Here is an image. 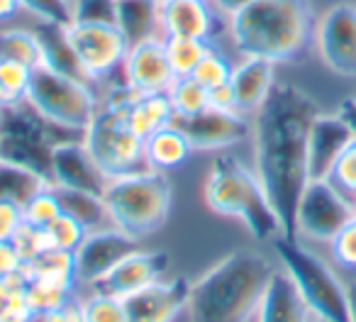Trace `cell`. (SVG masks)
Masks as SVG:
<instances>
[{
  "label": "cell",
  "instance_id": "cell-50",
  "mask_svg": "<svg viewBox=\"0 0 356 322\" xmlns=\"http://www.w3.org/2000/svg\"><path fill=\"white\" fill-rule=\"evenodd\" d=\"M337 115H339V118L344 120L346 124H349V129L354 132V137H356V98L341 100V105H339V110H337Z\"/></svg>",
  "mask_w": 356,
  "mask_h": 322
},
{
  "label": "cell",
  "instance_id": "cell-1",
  "mask_svg": "<svg viewBox=\"0 0 356 322\" xmlns=\"http://www.w3.org/2000/svg\"><path fill=\"white\" fill-rule=\"evenodd\" d=\"M320 113V105L291 83L273 86L266 103L254 113V174L281 220L283 237H298V203L310 181L307 137Z\"/></svg>",
  "mask_w": 356,
  "mask_h": 322
},
{
  "label": "cell",
  "instance_id": "cell-36",
  "mask_svg": "<svg viewBox=\"0 0 356 322\" xmlns=\"http://www.w3.org/2000/svg\"><path fill=\"white\" fill-rule=\"evenodd\" d=\"M32 74L35 69L20 64L13 59H0V83L6 88L8 105H17L27 100V90L32 83Z\"/></svg>",
  "mask_w": 356,
  "mask_h": 322
},
{
  "label": "cell",
  "instance_id": "cell-28",
  "mask_svg": "<svg viewBox=\"0 0 356 322\" xmlns=\"http://www.w3.org/2000/svg\"><path fill=\"white\" fill-rule=\"evenodd\" d=\"M27 278H40L64 288H76V259L74 252H61V249H47L30 264H25Z\"/></svg>",
  "mask_w": 356,
  "mask_h": 322
},
{
  "label": "cell",
  "instance_id": "cell-9",
  "mask_svg": "<svg viewBox=\"0 0 356 322\" xmlns=\"http://www.w3.org/2000/svg\"><path fill=\"white\" fill-rule=\"evenodd\" d=\"M66 32L86 79L93 86L113 79L132 47L115 22H71Z\"/></svg>",
  "mask_w": 356,
  "mask_h": 322
},
{
  "label": "cell",
  "instance_id": "cell-8",
  "mask_svg": "<svg viewBox=\"0 0 356 322\" xmlns=\"http://www.w3.org/2000/svg\"><path fill=\"white\" fill-rule=\"evenodd\" d=\"M27 103L44 120L69 132H86L100 108L93 83L56 74L47 66H40L32 74Z\"/></svg>",
  "mask_w": 356,
  "mask_h": 322
},
{
  "label": "cell",
  "instance_id": "cell-14",
  "mask_svg": "<svg viewBox=\"0 0 356 322\" xmlns=\"http://www.w3.org/2000/svg\"><path fill=\"white\" fill-rule=\"evenodd\" d=\"M122 79L137 95L168 93L176 76L171 71L163 37H149L129 47L122 64Z\"/></svg>",
  "mask_w": 356,
  "mask_h": 322
},
{
  "label": "cell",
  "instance_id": "cell-29",
  "mask_svg": "<svg viewBox=\"0 0 356 322\" xmlns=\"http://www.w3.org/2000/svg\"><path fill=\"white\" fill-rule=\"evenodd\" d=\"M47 186L51 184H47L40 174L0 159V200H13L17 205H25L32 195L40 193Z\"/></svg>",
  "mask_w": 356,
  "mask_h": 322
},
{
  "label": "cell",
  "instance_id": "cell-21",
  "mask_svg": "<svg viewBox=\"0 0 356 322\" xmlns=\"http://www.w3.org/2000/svg\"><path fill=\"white\" fill-rule=\"evenodd\" d=\"M312 312L283 268H276L259 303L257 322H310Z\"/></svg>",
  "mask_w": 356,
  "mask_h": 322
},
{
  "label": "cell",
  "instance_id": "cell-33",
  "mask_svg": "<svg viewBox=\"0 0 356 322\" xmlns=\"http://www.w3.org/2000/svg\"><path fill=\"white\" fill-rule=\"evenodd\" d=\"M168 100L173 105L176 120L193 118V115L203 113L208 108V88L200 81H195L193 76H181L168 88Z\"/></svg>",
  "mask_w": 356,
  "mask_h": 322
},
{
  "label": "cell",
  "instance_id": "cell-42",
  "mask_svg": "<svg viewBox=\"0 0 356 322\" xmlns=\"http://www.w3.org/2000/svg\"><path fill=\"white\" fill-rule=\"evenodd\" d=\"M22 10L35 15L37 20L47 22H59V25H71L74 22V13L66 0H20Z\"/></svg>",
  "mask_w": 356,
  "mask_h": 322
},
{
  "label": "cell",
  "instance_id": "cell-25",
  "mask_svg": "<svg viewBox=\"0 0 356 322\" xmlns=\"http://www.w3.org/2000/svg\"><path fill=\"white\" fill-rule=\"evenodd\" d=\"M159 6L161 0H115V25L122 30L129 45L161 37Z\"/></svg>",
  "mask_w": 356,
  "mask_h": 322
},
{
  "label": "cell",
  "instance_id": "cell-31",
  "mask_svg": "<svg viewBox=\"0 0 356 322\" xmlns=\"http://www.w3.org/2000/svg\"><path fill=\"white\" fill-rule=\"evenodd\" d=\"M163 47H166L173 76L181 79V76H193L198 64L205 59V54L213 49V42L191 40V37H163Z\"/></svg>",
  "mask_w": 356,
  "mask_h": 322
},
{
  "label": "cell",
  "instance_id": "cell-53",
  "mask_svg": "<svg viewBox=\"0 0 356 322\" xmlns=\"http://www.w3.org/2000/svg\"><path fill=\"white\" fill-rule=\"evenodd\" d=\"M8 105V95H6V88H3V83H0V108H6Z\"/></svg>",
  "mask_w": 356,
  "mask_h": 322
},
{
  "label": "cell",
  "instance_id": "cell-45",
  "mask_svg": "<svg viewBox=\"0 0 356 322\" xmlns=\"http://www.w3.org/2000/svg\"><path fill=\"white\" fill-rule=\"evenodd\" d=\"M22 225H25L22 205L13 200H0V239H13Z\"/></svg>",
  "mask_w": 356,
  "mask_h": 322
},
{
  "label": "cell",
  "instance_id": "cell-23",
  "mask_svg": "<svg viewBox=\"0 0 356 322\" xmlns=\"http://www.w3.org/2000/svg\"><path fill=\"white\" fill-rule=\"evenodd\" d=\"M193 154L188 137L176 122L166 124V127L152 132L144 139V159H147L149 169L156 171H173L178 166H184L188 156Z\"/></svg>",
  "mask_w": 356,
  "mask_h": 322
},
{
  "label": "cell",
  "instance_id": "cell-7",
  "mask_svg": "<svg viewBox=\"0 0 356 322\" xmlns=\"http://www.w3.org/2000/svg\"><path fill=\"white\" fill-rule=\"evenodd\" d=\"M132 100H103L83 132L86 147L108 179L149 169L144 159V139L137 137L127 122Z\"/></svg>",
  "mask_w": 356,
  "mask_h": 322
},
{
  "label": "cell",
  "instance_id": "cell-6",
  "mask_svg": "<svg viewBox=\"0 0 356 322\" xmlns=\"http://www.w3.org/2000/svg\"><path fill=\"white\" fill-rule=\"evenodd\" d=\"M273 249L283 271L293 278L312 315L327 322H351L346 286L325 259L302 247L298 237H283V234L273 239Z\"/></svg>",
  "mask_w": 356,
  "mask_h": 322
},
{
  "label": "cell",
  "instance_id": "cell-57",
  "mask_svg": "<svg viewBox=\"0 0 356 322\" xmlns=\"http://www.w3.org/2000/svg\"><path fill=\"white\" fill-rule=\"evenodd\" d=\"M66 3H69V6H71V3H74V0H66Z\"/></svg>",
  "mask_w": 356,
  "mask_h": 322
},
{
  "label": "cell",
  "instance_id": "cell-54",
  "mask_svg": "<svg viewBox=\"0 0 356 322\" xmlns=\"http://www.w3.org/2000/svg\"><path fill=\"white\" fill-rule=\"evenodd\" d=\"M310 322H327V320H322V317H315V315H312V317H310Z\"/></svg>",
  "mask_w": 356,
  "mask_h": 322
},
{
  "label": "cell",
  "instance_id": "cell-17",
  "mask_svg": "<svg viewBox=\"0 0 356 322\" xmlns=\"http://www.w3.org/2000/svg\"><path fill=\"white\" fill-rule=\"evenodd\" d=\"M168 268V254L166 252H132L124 257L108 276H103L95 283V293H105L113 298H129L132 293L156 283Z\"/></svg>",
  "mask_w": 356,
  "mask_h": 322
},
{
  "label": "cell",
  "instance_id": "cell-18",
  "mask_svg": "<svg viewBox=\"0 0 356 322\" xmlns=\"http://www.w3.org/2000/svg\"><path fill=\"white\" fill-rule=\"evenodd\" d=\"M218 17L213 3L200 0H161L159 27L161 37H191V40L213 42L218 32Z\"/></svg>",
  "mask_w": 356,
  "mask_h": 322
},
{
  "label": "cell",
  "instance_id": "cell-20",
  "mask_svg": "<svg viewBox=\"0 0 356 322\" xmlns=\"http://www.w3.org/2000/svg\"><path fill=\"white\" fill-rule=\"evenodd\" d=\"M229 83H232L239 113L254 115L266 103L268 93L276 86V64L259 56H242V61L234 66Z\"/></svg>",
  "mask_w": 356,
  "mask_h": 322
},
{
  "label": "cell",
  "instance_id": "cell-15",
  "mask_svg": "<svg viewBox=\"0 0 356 322\" xmlns=\"http://www.w3.org/2000/svg\"><path fill=\"white\" fill-rule=\"evenodd\" d=\"M51 179L59 188L88 191L98 195L105 193V186L110 181L95 164L86 142L79 139H64L51 147Z\"/></svg>",
  "mask_w": 356,
  "mask_h": 322
},
{
  "label": "cell",
  "instance_id": "cell-24",
  "mask_svg": "<svg viewBox=\"0 0 356 322\" xmlns=\"http://www.w3.org/2000/svg\"><path fill=\"white\" fill-rule=\"evenodd\" d=\"M0 159L10 164L25 166V169L40 174L47 184L54 186L51 179V144L35 137L0 132Z\"/></svg>",
  "mask_w": 356,
  "mask_h": 322
},
{
  "label": "cell",
  "instance_id": "cell-49",
  "mask_svg": "<svg viewBox=\"0 0 356 322\" xmlns=\"http://www.w3.org/2000/svg\"><path fill=\"white\" fill-rule=\"evenodd\" d=\"M252 0H213L215 10L220 13V15L225 17V20H229L232 15H237L242 8H247Z\"/></svg>",
  "mask_w": 356,
  "mask_h": 322
},
{
  "label": "cell",
  "instance_id": "cell-10",
  "mask_svg": "<svg viewBox=\"0 0 356 322\" xmlns=\"http://www.w3.org/2000/svg\"><path fill=\"white\" fill-rule=\"evenodd\" d=\"M356 215L354 200H349L330 179L307 181L296 213L298 237L330 244L334 234Z\"/></svg>",
  "mask_w": 356,
  "mask_h": 322
},
{
  "label": "cell",
  "instance_id": "cell-56",
  "mask_svg": "<svg viewBox=\"0 0 356 322\" xmlns=\"http://www.w3.org/2000/svg\"><path fill=\"white\" fill-rule=\"evenodd\" d=\"M200 3H213V0H200Z\"/></svg>",
  "mask_w": 356,
  "mask_h": 322
},
{
  "label": "cell",
  "instance_id": "cell-43",
  "mask_svg": "<svg viewBox=\"0 0 356 322\" xmlns=\"http://www.w3.org/2000/svg\"><path fill=\"white\" fill-rule=\"evenodd\" d=\"M13 244L17 247V252H20L25 264H30L32 259H37L40 254H44L47 249H49V239H47L44 230L32 227V225H27V223L17 230V234L13 237Z\"/></svg>",
  "mask_w": 356,
  "mask_h": 322
},
{
  "label": "cell",
  "instance_id": "cell-47",
  "mask_svg": "<svg viewBox=\"0 0 356 322\" xmlns=\"http://www.w3.org/2000/svg\"><path fill=\"white\" fill-rule=\"evenodd\" d=\"M22 268H25V261H22L13 239H0V278L22 271Z\"/></svg>",
  "mask_w": 356,
  "mask_h": 322
},
{
  "label": "cell",
  "instance_id": "cell-32",
  "mask_svg": "<svg viewBox=\"0 0 356 322\" xmlns=\"http://www.w3.org/2000/svg\"><path fill=\"white\" fill-rule=\"evenodd\" d=\"M27 278L25 268L0 278V320H30L32 310L27 305Z\"/></svg>",
  "mask_w": 356,
  "mask_h": 322
},
{
  "label": "cell",
  "instance_id": "cell-41",
  "mask_svg": "<svg viewBox=\"0 0 356 322\" xmlns=\"http://www.w3.org/2000/svg\"><path fill=\"white\" fill-rule=\"evenodd\" d=\"M330 249H332V259L341 268L356 271V215L334 234V239L330 242Z\"/></svg>",
  "mask_w": 356,
  "mask_h": 322
},
{
  "label": "cell",
  "instance_id": "cell-58",
  "mask_svg": "<svg viewBox=\"0 0 356 322\" xmlns=\"http://www.w3.org/2000/svg\"><path fill=\"white\" fill-rule=\"evenodd\" d=\"M354 208H356V195H354Z\"/></svg>",
  "mask_w": 356,
  "mask_h": 322
},
{
  "label": "cell",
  "instance_id": "cell-26",
  "mask_svg": "<svg viewBox=\"0 0 356 322\" xmlns=\"http://www.w3.org/2000/svg\"><path fill=\"white\" fill-rule=\"evenodd\" d=\"M56 193H59L61 208L66 215H71L74 220H79L88 232H98V230L115 227L113 218H110V210L105 205V198L98 193H88V191H74V188H59L56 186Z\"/></svg>",
  "mask_w": 356,
  "mask_h": 322
},
{
  "label": "cell",
  "instance_id": "cell-39",
  "mask_svg": "<svg viewBox=\"0 0 356 322\" xmlns=\"http://www.w3.org/2000/svg\"><path fill=\"white\" fill-rule=\"evenodd\" d=\"M232 71H234L232 61H229L227 56H225L222 51L213 45V49L205 54V59L200 61L198 69L193 71V79L200 81V83L210 90V88H215V86L229 83V79H232Z\"/></svg>",
  "mask_w": 356,
  "mask_h": 322
},
{
  "label": "cell",
  "instance_id": "cell-30",
  "mask_svg": "<svg viewBox=\"0 0 356 322\" xmlns=\"http://www.w3.org/2000/svg\"><path fill=\"white\" fill-rule=\"evenodd\" d=\"M0 59H13L30 69L44 66V54L37 35L25 27H6L0 30Z\"/></svg>",
  "mask_w": 356,
  "mask_h": 322
},
{
  "label": "cell",
  "instance_id": "cell-38",
  "mask_svg": "<svg viewBox=\"0 0 356 322\" xmlns=\"http://www.w3.org/2000/svg\"><path fill=\"white\" fill-rule=\"evenodd\" d=\"M44 232L47 239H49V249H61V252H76L83 244V239L88 237V230L66 213H61Z\"/></svg>",
  "mask_w": 356,
  "mask_h": 322
},
{
  "label": "cell",
  "instance_id": "cell-46",
  "mask_svg": "<svg viewBox=\"0 0 356 322\" xmlns=\"http://www.w3.org/2000/svg\"><path fill=\"white\" fill-rule=\"evenodd\" d=\"M30 322H83V312H81V303L74 298V300L56 307V310L32 312Z\"/></svg>",
  "mask_w": 356,
  "mask_h": 322
},
{
  "label": "cell",
  "instance_id": "cell-35",
  "mask_svg": "<svg viewBox=\"0 0 356 322\" xmlns=\"http://www.w3.org/2000/svg\"><path fill=\"white\" fill-rule=\"evenodd\" d=\"M69 300H74V291L64 286H56L49 281H40V278H30L27 286V305L32 312H44V310H56V307L66 305Z\"/></svg>",
  "mask_w": 356,
  "mask_h": 322
},
{
  "label": "cell",
  "instance_id": "cell-37",
  "mask_svg": "<svg viewBox=\"0 0 356 322\" xmlns=\"http://www.w3.org/2000/svg\"><path fill=\"white\" fill-rule=\"evenodd\" d=\"M81 312H83V322H129L122 298L105 296V293H93L88 300L81 303Z\"/></svg>",
  "mask_w": 356,
  "mask_h": 322
},
{
  "label": "cell",
  "instance_id": "cell-12",
  "mask_svg": "<svg viewBox=\"0 0 356 322\" xmlns=\"http://www.w3.org/2000/svg\"><path fill=\"white\" fill-rule=\"evenodd\" d=\"M137 249H139V239L118 227L88 232L83 244L74 252L76 283H81V286H95L124 257H129Z\"/></svg>",
  "mask_w": 356,
  "mask_h": 322
},
{
  "label": "cell",
  "instance_id": "cell-22",
  "mask_svg": "<svg viewBox=\"0 0 356 322\" xmlns=\"http://www.w3.org/2000/svg\"><path fill=\"white\" fill-rule=\"evenodd\" d=\"M32 32H35L37 40H40V45H42V54H44L47 69L56 71V74H64V76H74V79H81V81H88L83 74V69H81L79 59H76V51H74V47H71L66 25L37 20V25L32 27Z\"/></svg>",
  "mask_w": 356,
  "mask_h": 322
},
{
  "label": "cell",
  "instance_id": "cell-19",
  "mask_svg": "<svg viewBox=\"0 0 356 322\" xmlns=\"http://www.w3.org/2000/svg\"><path fill=\"white\" fill-rule=\"evenodd\" d=\"M351 139H354V132L337 113L317 115L310 127V137H307V174H310V181L330 179L337 159Z\"/></svg>",
  "mask_w": 356,
  "mask_h": 322
},
{
  "label": "cell",
  "instance_id": "cell-40",
  "mask_svg": "<svg viewBox=\"0 0 356 322\" xmlns=\"http://www.w3.org/2000/svg\"><path fill=\"white\" fill-rule=\"evenodd\" d=\"M330 181L344 195H356V137L339 154L334 169L330 174Z\"/></svg>",
  "mask_w": 356,
  "mask_h": 322
},
{
  "label": "cell",
  "instance_id": "cell-2",
  "mask_svg": "<svg viewBox=\"0 0 356 322\" xmlns=\"http://www.w3.org/2000/svg\"><path fill=\"white\" fill-rule=\"evenodd\" d=\"M273 264L264 254L239 249L191 283V322H252L273 276Z\"/></svg>",
  "mask_w": 356,
  "mask_h": 322
},
{
  "label": "cell",
  "instance_id": "cell-4",
  "mask_svg": "<svg viewBox=\"0 0 356 322\" xmlns=\"http://www.w3.org/2000/svg\"><path fill=\"white\" fill-rule=\"evenodd\" d=\"M203 198L213 213L237 218L257 242H273L283 234L281 220L259 176L232 154H218L203 186Z\"/></svg>",
  "mask_w": 356,
  "mask_h": 322
},
{
  "label": "cell",
  "instance_id": "cell-13",
  "mask_svg": "<svg viewBox=\"0 0 356 322\" xmlns=\"http://www.w3.org/2000/svg\"><path fill=\"white\" fill-rule=\"evenodd\" d=\"M188 137L193 152H225L252 137V122L244 113H222L205 108L193 118L173 120Z\"/></svg>",
  "mask_w": 356,
  "mask_h": 322
},
{
  "label": "cell",
  "instance_id": "cell-44",
  "mask_svg": "<svg viewBox=\"0 0 356 322\" xmlns=\"http://www.w3.org/2000/svg\"><path fill=\"white\" fill-rule=\"evenodd\" d=\"M74 22H115V0H74Z\"/></svg>",
  "mask_w": 356,
  "mask_h": 322
},
{
  "label": "cell",
  "instance_id": "cell-52",
  "mask_svg": "<svg viewBox=\"0 0 356 322\" xmlns=\"http://www.w3.org/2000/svg\"><path fill=\"white\" fill-rule=\"evenodd\" d=\"M346 293H349V307H351V322H356V278L346 283Z\"/></svg>",
  "mask_w": 356,
  "mask_h": 322
},
{
  "label": "cell",
  "instance_id": "cell-55",
  "mask_svg": "<svg viewBox=\"0 0 356 322\" xmlns=\"http://www.w3.org/2000/svg\"><path fill=\"white\" fill-rule=\"evenodd\" d=\"M0 322H30V320H0Z\"/></svg>",
  "mask_w": 356,
  "mask_h": 322
},
{
  "label": "cell",
  "instance_id": "cell-3",
  "mask_svg": "<svg viewBox=\"0 0 356 322\" xmlns=\"http://www.w3.org/2000/svg\"><path fill=\"white\" fill-rule=\"evenodd\" d=\"M315 25L310 0H252L229 17L227 32L242 56L286 64L300 59L315 42Z\"/></svg>",
  "mask_w": 356,
  "mask_h": 322
},
{
  "label": "cell",
  "instance_id": "cell-34",
  "mask_svg": "<svg viewBox=\"0 0 356 322\" xmlns=\"http://www.w3.org/2000/svg\"><path fill=\"white\" fill-rule=\"evenodd\" d=\"M61 213H64V208H61L56 186H47V188H42L40 193H35L25 205H22L25 223L32 225V227H40V230L49 227Z\"/></svg>",
  "mask_w": 356,
  "mask_h": 322
},
{
  "label": "cell",
  "instance_id": "cell-5",
  "mask_svg": "<svg viewBox=\"0 0 356 322\" xmlns=\"http://www.w3.org/2000/svg\"><path fill=\"white\" fill-rule=\"evenodd\" d=\"M171 195V181L163 171L142 169L110 179L103 198L115 227L144 239L161 230L168 220Z\"/></svg>",
  "mask_w": 356,
  "mask_h": 322
},
{
  "label": "cell",
  "instance_id": "cell-51",
  "mask_svg": "<svg viewBox=\"0 0 356 322\" xmlns=\"http://www.w3.org/2000/svg\"><path fill=\"white\" fill-rule=\"evenodd\" d=\"M22 10L20 0H0V22H10Z\"/></svg>",
  "mask_w": 356,
  "mask_h": 322
},
{
  "label": "cell",
  "instance_id": "cell-48",
  "mask_svg": "<svg viewBox=\"0 0 356 322\" xmlns=\"http://www.w3.org/2000/svg\"><path fill=\"white\" fill-rule=\"evenodd\" d=\"M208 108L222 110V113H239L232 83H222V86H215V88H210L208 90Z\"/></svg>",
  "mask_w": 356,
  "mask_h": 322
},
{
  "label": "cell",
  "instance_id": "cell-27",
  "mask_svg": "<svg viewBox=\"0 0 356 322\" xmlns=\"http://www.w3.org/2000/svg\"><path fill=\"white\" fill-rule=\"evenodd\" d=\"M176 120L173 105L168 100V93H152V95H137L129 103L127 122L137 137L147 139L152 132L166 127Z\"/></svg>",
  "mask_w": 356,
  "mask_h": 322
},
{
  "label": "cell",
  "instance_id": "cell-11",
  "mask_svg": "<svg viewBox=\"0 0 356 322\" xmlns=\"http://www.w3.org/2000/svg\"><path fill=\"white\" fill-rule=\"evenodd\" d=\"M315 49L332 74L356 79V6L337 3L322 13L315 25Z\"/></svg>",
  "mask_w": 356,
  "mask_h": 322
},
{
  "label": "cell",
  "instance_id": "cell-16",
  "mask_svg": "<svg viewBox=\"0 0 356 322\" xmlns=\"http://www.w3.org/2000/svg\"><path fill=\"white\" fill-rule=\"evenodd\" d=\"M191 281L184 276H176L171 281H161L142 288L124 298L129 322H173L178 312L188 305Z\"/></svg>",
  "mask_w": 356,
  "mask_h": 322
}]
</instances>
